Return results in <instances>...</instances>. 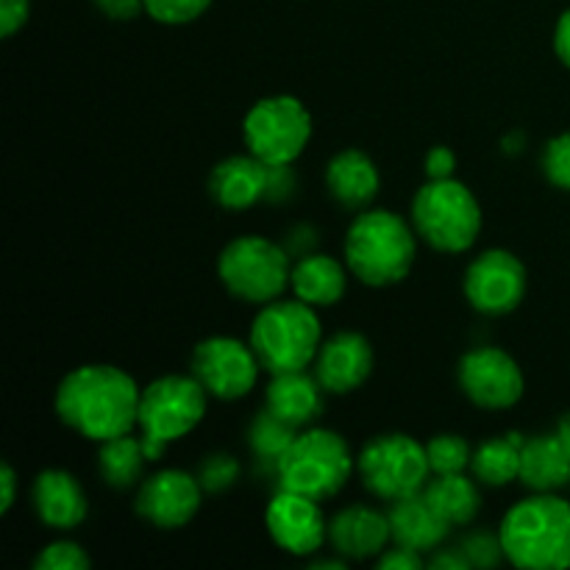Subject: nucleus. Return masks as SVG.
I'll return each instance as SVG.
<instances>
[{"label": "nucleus", "instance_id": "nucleus-1", "mask_svg": "<svg viewBox=\"0 0 570 570\" xmlns=\"http://www.w3.org/2000/svg\"><path fill=\"white\" fill-rule=\"evenodd\" d=\"M139 395L131 376L111 365H83L61 379L56 415L87 440L106 443L139 423Z\"/></svg>", "mask_w": 570, "mask_h": 570}, {"label": "nucleus", "instance_id": "nucleus-2", "mask_svg": "<svg viewBox=\"0 0 570 570\" xmlns=\"http://www.w3.org/2000/svg\"><path fill=\"white\" fill-rule=\"evenodd\" d=\"M507 560L523 570L570 568V501L538 493L512 507L501 521Z\"/></svg>", "mask_w": 570, "mask_h": 570}, {"label": "nucleus", "instance_id": "nucleus-3", "mask_svg": "<svg viewBox=\"0 0 570 570\" xmlns=\"http://www.w3.org/2000/svg\"><path fill=\"white\" fill-rule=\"evenodd\" d=\"M417 232L395 212H362L345 237L348 271L367 287H390L410 276L415 265Z\"/></svg>", "mask_w": 570, "mask_h": 570}, {"label": "nucleus", "instance_id": "nucleus-4", "mask_svg": "<svg viewBox=\"0 0 570 570\" xmlns=\"http://www.w3.org/2000/svg\"><path fill=\"white\" fill-rule=\"evenodd\" d=\"M250 348L273 373L306 371L321 351V317L306 301H271L250 326Z\"/></svg>", "mask_w": 570, "mask_h": 570}, {"label": "nucleus", "instance_id": "nucleus-5", "mask_svg": "<svg viewBox=\"0 0 570 570\" xmlns=\"http://www.w3.org/2000/svg\"><path fill=\"white\" fill-rule=\"evenodd\" d=\"M412 228L432 248L462 254L482 232V209L471 189L451 178H429L412 200Z\"/></svg>", "mask_w": 570, "mask_h": 570}, {"label": "nucleus", "instance_id": "nucleus-6", "mask_svg": "<svg viewBox=\"0 0 570 570\" xmlns=\"http://www.w3.org/2000/svg\"><path fill=\"white\" fill-rule=\"evenodd\" d=\"M282 490L326 501L345 488L354 473V456L348 443L328 429H306L298 432L287 454L278 462Z\"/></svg>", "mask_w": 570, "mask_h": 570}, {"label": "nucleus", "instance_id": "nucleus-7", "mask_svg": "<svg viewBox=\"0 0 570 570\" xmlns=\"http://www.w3.org/2000/svg\"><path fill=\"white\" fill-rule=\"evenodd\" d=\"M217 276L234 298L248 304H271L289 287L293 267L282 245L259 234H245L220 250Z\"/></svg>", "mask_w": 570, "mask_h": 570}, {"label": "nucleus", "instance_id": "nucleus-8", "mask_svg": "<svg viewBox=\"0 0 570 570\" xmlns=\"http://www.w3.org/2000/svg\"><path fill=\"white\" fill-rule=\"evenodd\" d=\"M206 387L195 376H161L139 395V432L150 460L193 432L206 415Z\"/></svg>", "mask_w": 570, "mask_h": 570}, {"label": "nucleus", "instance_id": "nucleus-9", "mask_svg": "<svg viewBox=\"0 0 570 570\" xmlns=\"http://www.w3.org/2000/svg\"><path fill=\"white\" fill-rule=\"evenodd\" d=\"M360 476L373 495L384 501H401L423 493L429 484L426 445L417 443L410 434H382L365 443L360 460Z\"/></svg>", "mask_w": 570, "mask_h": 570}, {"label": "nucleus", "instance_id": "nucleus-10", "mask_svg": "<svg viewBox=\"0 0 570 570\" xmlns=\"http://www.w3.org/2000/svg\"><path fill=\"white\" fill-rule=\"evenodd\" d=\"M243 134L250 154L265 165H293L312 137V117L293 95H273L245 115Z\"/></svg>", "mask_w": 570, "mask_h": 570}, {"label": "nucleus", "instance_id": "nucleus-11", "mask_svg": "<svg viewBox=\"0 0 570 570\" xmlns=\"http://www.w3.org/2000/svg\"><path fill=\"white\" fill-rule=\"evenodd\" d=\"M262 362L250 343L234 337H209L195 345L193 376L206 387V393L223 401H237L254 390Z\"/></svg>", "mask_w": 570, "mask_h": 570}, {"label": "nucleus", "instance_id": "nucleus-12", "mask_svg": "<svg viewBox=\"0 0 570 570\" xmlns=\"http://www.w3.org/2000/svg\"><path fill=\"white\" fill-rule=\"evenodd\" d=\"M465 295L473 309L484 315H507L527 295V267L504 248L484 250L465 273Z\"/></svg>", "mask_w": 570, "mask_h": 570}, {"label": "nucleus", "instance_id": "nucleus-13", "mask_svg": "<svg viewBox=\"0 0 570 570\" xmlns=\"http://www.w3.org/2000/svg\"><path fill=\"white\" fill-rule=\"evenodd\" d=\"M460 387L482 410H507L523 395V373L518 362L501 348L468 351L460 362Z\"/></svg>", "mask_w": 570, "mask_h": 570}, {"label": "nucleus", "instance_id": "nucleus-14", "mask_svg": "<svg viewBox=\"0 0 570 570\" xmlns=\"http://www.w3.org/2000/svg\"><path fill=\"white\" fill-rule=\"evenodd\" d=\"M265 523L273 543L295 557L315 554L328 540V523L317 501L293 493V490H278L273 495L265 512Z\"/></svg>", "mask_w": 570, "mask_h": 570}, {"label": "nucleus", "instance_id": "nucleus-15", "mask_svg": "<svg viewBox=\"0 0 570 570\" xmlns=\"http://www.w3.org/2000/svg\"><path fill=\"white\" fill-rule=\"evenodd\" d=\"M198 476L187 471H159L145 479L137 493V512L159 529L187 527L200 510Z\"/></svg>", "mask_w": 570, "mask_h": 570}, {"label": "nucleus", "instance_id": "nucleus-16", "mask_svg": "<svg viewBox=\"0 0 570 570\" xmlns=\"http://www.w3.org/2000/svg\"><path fill=\"white\" fill-rule=\"evenodd\" d=\"M373 371V348L362 334L340 332L321 345L315 356V376L326 393L345 395L362 387Z\"/></svg>", "mask_w": 570, "mask_h": 570}, {"label": "nucleus", "instance_id": "nucleus-17", "mask_svg": "<svg viewBox=\"0 0 570 570\" xmlns=\"http://www.w3.org/2000/svg\"><path fill=\"white\" fill-rule=\"evenodd\" d=\"M390 540H393V532H390L387 512H379L373 507H345L328 521V543L345 560H367V557L382 554Z\"/></svg>", "mask_w": 570, "mask_h": 570}, {"label": "nucleus", "instance_id": "nucleus-18", "mask_svg": "<svg viewBox=\"0 0 570 570\" xmlns=\"http://www.w3.org/2000/svg\"><path fill=\"white\" fill-rule=\"evenodd\" d=\"M209 193L226 209H250L271 193V165L259 156H228L209 176Z\"/></svg>", "mask_w": 570, "mask_h": 570}, {"label": "nucleus", "instance_id": "nucleus-19", "mask_svg": "<svg viewBox=\"0 0 570 570\" xmlns=\"http://www.w3.org/2000/svg\"><path fill=\"white\" fill-rule=\"evenodd\" d=\"M33 510L50 529H76L87 518V495L72 473L42 471L31 490Z\"/></svg>", "mask_w": 570, "mask_h": 570}, {"label": "nucleus", "instance_id": "nucleus-20", "mask_svg": "<svg viewBox=\"0 0 570 570\" xmlns=\"http://www.w3.org/2000/svg\"><path fill=\"white\" fill-rule=\"evenodd\" d=\"M267 410L295 429L309 426L323 412V384L306 371L273 373L267 384Z\"/></svg>", "mask_w": 570, "mask_h": 570}, {"label": "nucleus", "instance_id": "nucleus-21", "mask_svg": "<svg viewBox=\"0 0 570 570\" xmlns=\"http://www.w3.org/2000/svg\"><path fill=\"white\" fill-rule=\"evenodd\" d=\"M387 518L393 543L417 551V554H423V551H438L443 546V540L449 538L451 527L432 510V504L423 499V493L393 501Z\"/></svg>", "mask_w": 570, "mask_h": 570}, {"label": "nucleus", "instance_id": "nucleus-22", "mask_svg": "<svg viewBox=\"0 0 570 570\" xmlns=\"http://www.w3.org/2000/svg\"><path fill=\"white\" fill-rule=\"evenodd\" d=\"M326 187L332 198H337L348 209H365L379 195L382 178H379V170L371 156L356 148H348L328 161Z\"/></svg>", "mask_w": 570, "mask_h": 570}, {"label": "nucleus", "instance_id": "nucleus-23", "mask_svg": "<svg viewBox=\"0 0 570 570\" xmlns=\"http://www.w3.org/2000/svg\"><path fill=\"white\" fill-rule=\"evenodd\" d=\"M521 479L534 493H557L570 484V454L560 434L527 438L521 454Z\"/></svg>", "mask_w": 570, "mask_h": 570}, {"label": "nucleus", "instance_id": "nucleus-24", "mask_svg": "<svg viewBox=\"0 0 570 570\" xmlns=\"http://www.w3.org/2000/svg\"><path fill=\"white\" fill-rule=\"evenodd\" d=\"M345 278L343 265L326 254H304L293 265V276H289V287H293L295 298L306 301L309 306H334L345 295Z\"/></svg>", "mask_w": 570, "mask_h": 570}, {"label": "nucleus", "instance_id": "nucleus-25", "mask_svg": "<svg viewBox=\"0 0 570 570\" xmlns=\"http://www.w3.org/2000/svg\"><path fill=\"white\" fill-rule=\"evenodd\" d=\"M423 499L449 527H468L482 507L476 484L462 473H434L432 482L423 488Z\"/></svg>", "mask_w": 570, "mask_h": 570}, {"label": "nucleus", "instance_id": "nucleus-26", "mask_svg": "<svg viewBox=\"0 0 570 570\" xmlns=\"http://www.w3.org/2000/svg\"><path fill=\"white\" fill-rule=\"evenodd\" d=\"M527 438L518 432L504 434V438L488 440L473 451V476L488 488H504L512 479L521 476V454Z\"/></svg>", "mask_w": 570, "mask_h": 570}, {"label": "nucleus", "instance_id": "nucleus-27", "mask_svg": "<svg viewBox=\"0 0 570 570\" xmlns=\"http://www.w3.org/2000/svg\"><path fill=\"white\" fill-rule=\"evenodd\" d=\"M148 449H145L142 434L134 438L131 432L120 434L115 440H106L100 443V454H98V465H100V476L109 488L126 490L142 476V468L148 462Z\"/></svg>", "mask_w": 570, "mask_h": 570}, {"label": "nucleus", "instance_id": "nucleus-28", "mask_svg": "<svg viewBox=\"0 0 570 570\" xmlns=\"http://www.w3.org/2000/svg\"><path fill=\"white\" fill-rule=\"evenodd\" d=\"M295 438H298V429L289 426V423L282 421L278 415H273L271 410L259 412L248 429L250 451H254L259 462H271L273 471H278V462L287 454V449L293 445Z\"/></svg>", "mask_w": 570, "mask_h": 570}, {"label": "nucleus", "instance_id": "nucleus-29", "mask_svg": "<svg viewBox=\"0 0 570 570\" xmlns=\"http://www.w3.org/2000/svg\"><path fill=\"white\" fill-rule=\"evenodd\" d=\"M426 454L432 473H465L473 460L471 445L460 434H438L426 443Z\"/></svg>", "mask_w": 570, "mask_h": 570}, {"label": "nucleus", "instance_id": "nucleus-30", "mask_svg": "<svg viewBox=\"0 0 570 570\" xmlns=\"http://www.w3.org/2000/svg\"><path fill=\"white\" fill-rule=\"evenodd\" d=\"M89 566H92L89 554L72 540H56V543L45 546L37 560H33L37 570H83Z\"/></svg>", "mask_w": 570, "mask_h": 570}, {"label": "nucleus", "instance_id": "nucleus-31", "mask_svg": "<svg viewBox=\"0 0 570 570\" xmlns=\"http://www.w3.org/2000/svg\"><path fill=\"white\" fill-rule=\"evenodd\" d=\"M198 482L206 493H223V490L234 488L239 479V462L232 454H212L200 462Z\"/></svg>", "mask_w": 570, "mask_h": 570}, {"label": "nucleus", "instance_id": "nucleus-32", "mask_svg": "<svg viewBox=\"0 0 570 570\" xmlns=\"http://www.w3.org/2000/svg\"><path fill=\"white\" fill-rule=\"evenodd\" d=\"M212 0H145V11L165 26H184L204 14Z\"/></svg>", "mask_w": 570, "mask_h": 570}, {"label": "nucleus", "instance_id": "nucleus-33", "mask_svg": "<svg viewBox=\"0 0 570 570\" xmlns=\"http://www.w3.org/2000/svg\"><path fill=\"white\" fill-rule=\"evenodd\" d=\"M460 551L468 557L471 568H495L501 560H507L501 534L473 532L460 543Z\"/></svg>", "mask_w": 570, "mask_h": 570}, {"label": "nucleus", "instance_id": "nucleus-34", "mask_svg": "<svg viewBox=\"0 0 570 570\" xmlns=\"http://www.w3.org/2000/svg\"><path fill=\"white\" fill-rule=\"evenodd\" d=\"M543 173L554 187L570 189V131L560 134L546 145Z\"/></svg>", "mask_w": 570, "mask_h": 570}, {"label": "nucleus", "instance_id": "nucleus-35", "mask_svg": "<svg viewBox=\"0 0 570 570\" xmlns=\"http://www.w3.org/2000/svg\"><path fill=\"white\" fill-rule=\"evenodd\" d=\"M28 11H31L28 0H0V33L11 37L14 31H20L28 20Z\"/></svg>", "mask_w": 570, "mask_h": 570}, {"label": "nucleus", "instance_id": "nucleus-36", "mask_svg": "<svg viewBox=\"0 0 570 570\" xmlns=\"http://www.w3.org/2000/svg\"><path fill=\"white\" fill-rule=\"evenodd\" d=\"M376 566L384 570H417L423 568V554H417V551L412 549H404V546H395V549L379 554Z\"/></svg>", "mask_w": 570, "mask_h": 570}, {"label": "nucleus", "instance_id": "nucleus-37", "mask_svg": "<svg viewBox=\"0 0 570 570\" xmlns=\"http://www.w3.org/2000/svg\"><path fill=\"white\" fill-rule=\"evenodd\" d=\"M456 170V156L451 148H443V145H438V148H432L426 154V173L429 178H451Z\"/></svg>", "mask_w": 570, "mask_h": 570}, {"label": "nucleus", "instance_id": "nucleus-38", "mask_svg": "<svg viewBox=\"0 0 570 570\" xmlns=\"http://www.w3.org/2000/svg\"><path fill=\"white\" fill-rule=\"evenodd\" d=\"M92 3L111 20H134L139 11H145V0H92Z\"/></svg>", "mask_w": 570, "mask_h": 570}, {"label": "nucleus", "instance_id": "nucleus-39", "mask_svg": "<svg viewBox=\"0 0 570 570\" xmlns=\"http://www.w3.org/2000/svg\"><path fill=\"white\" fill-rule=\"evenodd\" d=\"M14 499H17V473L9 462H3V468H0V512H3V515L14 507Z\"/></svg>", "mask_w": 570, "mask_h": 570}, {"label": "nucleus", "instance_id": "nucleus-40", "mask_svg": "<svg viewBox=\"0 0 570 570\" xmlns=\"http://www.w3.org/2000/svg\"><path fill=\"white\" fill-rule=\"evenodd\" d=\"M554 50H557V56H560L562 65L570 67V9L560 17V22H557Z\"/></svg>", "mask_w": 570, "mask_h": 570}, {"label": "nucleus", "instance_id": "nucleus-41", "mask_svg": "<svg viewBox=\"0 0 570 570\" xmlns=\"http://www.w3.org/2000/svg\"><path fill=\"white\" fill-rule=\"evenodd\" d=\"M434 570H468L471 568V562H468V557L462 554L460 549H451V551H440L434 554V560L429 562Z\"/></svg>", "mask_w": 570, "mask_h": 570}, {"label": "nucleus", "instance_id": "nucleus-42", "mask_svg": "<svg viewBox=\"0 0 570 570\" xmlns=\"http://www.w3.org/2000/svg\"><path fill=\"white\" fill-rule=\"evenodd\" d=\"M557 434H560V440H562V443H566V449H568V454H570V412H566V415H562L560 426H557Z\"/></svg>", "mask_w": 570, "mask_h": 570}]
</instances>
